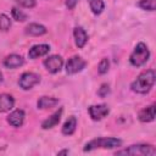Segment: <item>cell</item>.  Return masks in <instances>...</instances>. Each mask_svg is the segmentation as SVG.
<instances>
[{"mask_svg": "<svg viewBox=\"0 0 156 156\" xmlns=\"http://www.w3.org/2000/svg\"><path fill=\"white\" fill-rule=\"evenodd\" d=\"M155 79H156V74L154 69H146L144 72H141L138 78L130 84V88L134 93L138 94H146L151 90V88L155 84Z\"/></svg>", "mask_w": 156, "mask_h": 156, "instance_id": "cell-1", "label": "cell"}, {"mask_svg": "<svg viewBox=\"0 0 156 156\" xmlns=\"http://www.w3.org/2000/svg\"><path fill=\"white\" fill-rule=\"evenodd\" d=\"M122 145V140L118 138H96L85 144L84 151H91L95 149H115Z\"/></svg>", "mask_w": 156, "mask_h": 156, "instance_id": "cell-2", "label": "cell"}, {"mask_svg": "<svg viewBox=\"0 0 156 156\" xmlns=\"http://www.w3.org/2000/svg\"><path fill=\"white\" fill-rule=\"evenodd\" d=\"M116 155H132V156H154L156 149L150 144H136L130 145L127 149L116 151Z\"/></svg>", "mask_w": 156, "mask_h": 156, "instance_id": "cell-3", "label": "cell"}, {"mask_svg": "<svg viewBox=\"0 0 156 156\" xmlns=\"http://www.w3.org/2000/svg\"><path fill=\"white\" fill-rule=\"evenodd\" d=\"M149 57H150V51H149L146 44L138 43L136 46L134 48L133 52L129 56V61H130V63L133 66L140 67V66H143V65H145L147 62Z\"/></svg>", "mask_w": 156, "mask_h": 156, "instance_id": "cell-4", "label": "cell"}, {"mask_svg": "<svg viewBox=\"0 0 156 156\" xmlns=\"http://www.w3.org/2000/svg\"><path fill=\"white\" fill-rule=\"evenodd\" d=\"M40 82V77L37 73L33 72H24L21 74L18 79V84L23 90H29L33 87H35Z\"/></svg>", "mask_w": 156, "mask_h": 156, "instance_id": "cell-5", "label": "cell"}, {"mask_svg": "<svg viewBox=\"0 0 156 156\" xmlns=\"http://www.w3.org/2000/svg\"><path fill=\"white\" fill-rule=\"evenodd\" d=\"M85 66H87V61L83 60L80 56H72L71 58H68L66 63V72L67 74H76L83 71Z\"/></svg>", "mask_w": 156, "mask_h": 156, "instance_id": "cell-6", "label": "cell"}, {"mask_svg": "<svg viewBox=\"0 0 156 156\" xmlns=\"http://www.w3.org/2000/svg\"><path fill=\"white\" fill-rule=\"evenodd\" d=\"M44 66L50 73L55 74L61 71L63 66V58L60 55H51L44 60Z\"/></svg>", "mask_w": 156, "mask_h": 156, "instance_id": "cell-7", "label": "cell"}, {"mask_svg": "<svg viewBox=\"0 0 156 156\" xmlns=\"http://www.w3.org/2000/svg\"><path fill=\"white\" fill-rule=\"evenodd\" d=\"M88 111H89V115L93 121H100L108 115L110 108L105 104H98V105H91L88 108Z\"/></svg>", "mask_w": 156, "mask_h": 156, "instance_id": "cell-8", "label": "cell"}, {"mask_svg": "<svg viewBox=\"0 0 156 156\" xmlns=\"http://www.w3.org/2000/svg\"><path fill=\"white\" fill-rule=\"evenodd\" d=\"M49 51H50V46L48 44H37V45H33L29 49L28 57L32 58V60H35V58H38L40 56L46 55Z\"/></svg>", "mask_w": 156, "mask_h": 156, "instance_id": "cell-9", "label": "cell"}, {"mask_svg": "<svg viewBox=\"0 0 156 156\" xmlns=\"http://www.w3.org/2000/svg\"><path fill=\"white\" fill-rule=\"evenodd\" d=\"M24 117H26V115H24V111L23 110H15V111H12L10 115H9V117H7V122H9V124H11L12 127H21L22 124H23V122H24Z\"/></svg>", "mask_w": 156, "mask_h": 156, "instance_id": "cell-10", "label": "cell"}, {"mask_svg": "<svg viewBox=\"0 0 156 156\" xmlns=\"http://www.w3.org/2000/svg\"><path fill=\"white\" fill-rule=\"evenodd\" d=\"M23 63H24V58L17 54H11L6 56V58L4 60V66L7 68H17L21 67Z\"/></svg>", "mask_w": 156, "mask_h": 156, "instance_id": "cell-11", "label": "cell"}, {"mask_svg": "<svg viewBox=\"0 0 156 156\" xmlns=\"http://www.w3.org/2000/svg\"><path fill=\"white\" fill-rule=\"evenodd\" d=\"M155 119V104H151L150 106L144 107L139 112V121L143 123H149Z\"/></svg>", "mask_w": 156, "mask_h": 156, "instance_id": "cell-12", "label": "cell"}, {"mask_svg": "<svg viewBox=\"0 0 156 156\" xmlns=\"http://www.w3.org/2000/svg\"><path fill=\"white\" fill-rule=\"evenodd\" d=\"M73 37H74V41H76V45L82 49L84 48V45L87 44L88 41V34L87 32L82 28V27H76L73 29Z\"/></svg>", "mask_w": 156, "mask_h": 156, "instance_id": "cell-13", "label": "cell"}, {"mask_svg": "<svg viewBox=\"0 0 156 156\" xmlns=\"http://www.w3.org/2000/svg\"><path fill=\"white\" fill-rule=\"evenodd\" d=\"M15 106V99L10 94H0V112H7Z\"/></svg>", "mask_w": 156, "mask_h": 156, "instance_id": "cell-14", "label": "cell"}, {"mask_svg": "<svg viewBox=\"0 0 156 156\" xmlns=\"http://www.w3.org/2000/svg\"><path fill=\"white\" fill-rule=\"evenodd\" d=\"M62 112H63V110L60 108L58 111H56L55 113H52L49 118H46V119L41 123V128H43V129H50V128L55 127L56 124H58V122H60V119H61V116H62Z\"/></svg>", "mask_w": 156, "mask_h": 156, "instance_id": "cell-15", "label": "cell"}, {"mask_svg": "<svg viewBox=\"0 0 156 156\" xmlns=\"http://www.w3.org/2000/svg\"><path fill=\"white\" fill-rule=\"evenodd\" d=\"M57 104H58V99H56V98L41 96V98L38 100L37 106H38V108L45 110V108H52V107H55Z\"/></svg>", "mask_w": 156, "mask_h": 156, "instance_id": "cell-16", "label": "cell"}, {"mask_svg": "<svg viewBox=\"0 0 156 156\" xmlns=\"http://www.w3.org/2000/svg\"><path fill=\"white\" fill-rule=\"evenodd\" d=\"M26 33L29 35H33V37H39V35H43L46 33V28L39 23H30L26 27Z\"/></svg>", "mask_w": 156, "mask_h": 156, "instance_id": "cell-17", "label": "cell"}, {"mask_svg": "<svg viewBox=\"0 0 156 156\" xmlns=\"http://www.w3.org/2000/svg\"><path fill=\"white\" fill-rule=\"evenodd\" d=\"M76 127H77V119H76V117L74 116H69L67 118V121L62 126V134H65V135H72L76 132Z\"/></svg>", "mask_w": 156, "mask_h": 156, "instance_id": "cell-18", "label": "cell"}, {"mask_svg": "<svg viewBox=\"0 0 156 156\" xmlns=\"http://www.w3.org/2000/svg\"><path fill=\"white\" fill-rule=\"evenodd\" d=\"M88 2L94 15H100L105 9V4L102 0H88Z\"/></svg>", "mask_w": 156, "mask_h": 156, "instance_id": "cell-19", "label": "cell"}, {"mask_svg": "<svg viewBox=\"0 0 156 156\" xmlns=\"http://www.w3.org/2000/svg\"><path fill=\"white\" fill-rule=\"evenodd\" d=\"M138 6L145 11H155L156 10V0H139Z\"/></svg>", "mask_w": 156, "mask_h": 156, "instance_id": "cell-20", "label": "cell"}, {"mask_svg": "<svg viewBox=\"0 0 156 156\" xmlns=\"http://www.w3.org/2000/svg\"><path fill=\"white\" fill-rule=\"evenodd\" d=\"M11 15H12V18H13L15 21H17V22H24V21L27 20V15H26L22 10L17 9V7H12Z\"/></svg>", "mask_w": 156, "mask_h": 156, "instance_id": "cell-21", "label": "cell"}, {"mask_svg": "<svg viewBox=\"0 0 156 156\" xmlns=\"http://www.w3.org/2000/svg\"><path fill=\"white\" fill-rule=\"evenodd\" d=\"M11 27V20L9 16H6L5 13H1L0 15V30L2 32H6L9 30Z\"/></svg>", "mask_w": 156, "mask_h": 156, "instance_id": "cell-22", "label": "cell"}, {"mask_svg": "<svg viewBox=\"0 0 156 156\" xmlns=\"http://www.w3.org/2000/svg\"><path fill=\"white\" fill-rule=\"evenodd\" d=\"M108 68H110V61H108V58L104 57V58L100 61L99 66H98V71H99L100 74H105V73H107Z\"/></svg>", "mask_w": 156, "mask_h": 156, "instance_id": "cell-23", "label": "cell"}, {"mask_svg": "<svg viewBox=\"0 0 156 156\" xmlns=\"http://www.w3.org/2000/svg\"><path fill=\"white\" fill-rule=\"evenodd\" d=\"M16 2L22 6V7H26V9H33L37 4L35 0H16Z\"/></svg>", "mask_w": 156, "mask_h": 156, "instance_id": "cell-24", "label": "cell"}, {"mask_svg": "<svg viewBox=\"0 0 156 156\" xmlns=\"http://www.w3.org/2000/svg\"><path fill=\"white\" fill-rule=\"evenodd\" d=\"M108 93H110V87H108V84H101V87H100L99 90H98V95H99L100 98H105Z\"/></svg>", "mask_w": 156, "mask_h": 156, "instance_id": "cell-25", "label": "cell"}, {"mask_svg": "<svg viewBox=\"0 0 156 156\" xmlns=\"http://www.w3.org/2000/svg\"><path fill=\"white\" fill-rule=\"evenodd\" d=\"M78 1H79V0H66V6H67V9H68V10H73V9L77 6Z\"/></svg>", "mask_w": 156, "mask_h": 156, "instance_id": "cell-26", "label": "cell"}, {"mask_svg": "<svg viewBox=\"0 0 156 156\" xmlns=\"http://www.w3.org/2000/svg\"><path fill=\"white\" fill-rule=\"evenodd\" d=\"M57 154L58 155H66V154H68V150H62V151H58Z\"/></svg>", "mask_w": 156, "mask_h": 156, "instance_id": "cell-27", "label": "cell"}, {"mask_svg": "<svg viewBox=\"0 0 156 156\" xmlns=\"http://www.w3.org/2000/svg\"><path fill=\"white\" fill-rule=\"evenodd\" d=\"M2 79H4V78H2V73H1V72H0V83H1V82H2Z\"/></svg>", "mask_w": 156, "mask_h": 156, "instance_id": "cell-28", "label": "cell"}]
</instances>
